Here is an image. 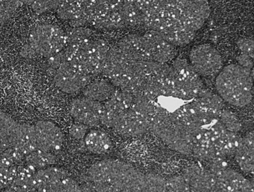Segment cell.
<instances>
[{
  "label": "cell",
  "mask_w": 254,
  "mask_h": 192,
  "mask_svg": "<svg viewBox=\"0 0 254 192\" xmlns=\"http://www.w3.org/2000/svg\"><path fill=\"white\" fill-rule=\"evenodd\" d=\"M82 192H167L166 180L154 174H146L126 163L116 160L98 161L85 176Z\"/></svg>",
  "instance_id": "1"
},
{
  "label": "cell",
  "mask_w": 254,
  "mask_h": 192,
  "mask_svg": "<svg viewBox=\"0 0 254 192\" xmlns=\"http://www.w3.org/2000/svg\"><path fill=\"white\" fill-rule=\"evenodd\" d=\"M253 82L254 70L231 64L217 74L215 88L223 101L237 108H243L253 101Z\"/></svg>",
  "instance_id": "2"
},
{
  "label": "cell",
  "mask_w": 254,
  "mask_h": 192,
  "mask_svg": "<svg viewBox=\"0 0 254 192\" xmlns=\"http://www.w3.org/2000/svg\"><path fill=\"white\" fill-rule=\"evenodd\" d=\"M66 46V34L59 26L41 24L32 30L20 56L25 59L50 57L63 51Z\"/></svg>",
  "instance_id": "3"
},
{
  "label": "cell",
  "mask_w": 254,
  "mask_h": 192,
  "mask_svg": "<svg viewBox=\"0 0 254 192\" xmlns=\"http://www.w3.org/2000/svg\"><path fill=\"white\" fill-rule=\"evenodd\" d=\"M150 130L173 150L184 155L191 154L193 141L190 132L175 120L172 113L159 105L156 115L151 120Z\"/></svg>",
  "instance_id": "4"
},
{
  "label": "cell",
  "mask_w": 254,
  "mask_h": 192,
  "mask_svg": "<svg viewBox=\"0 0 254 192\" xmlns=\"http://www.w3.org/2000/svg\"><path fill=\"white\" fill-rule=\"evenodd\" d=\"M110 50L106 40L90 39L79 45L66 46L63 52L66 62L76 64L91 76L102 74Z\"/></svg>",
  "instance_id": "5"
},
{
  "label": "cell",
  "mask_w": 254,
  "mask_h": 192,
  "mask_svg": "<svg viewBox=\"0 0 254 192\" xmlns=\"http://www.w3.org/2000/svg\"><path fill=\"white\" fill-rule=\"evenodd\" d=\"M34 183L36 192H82L81 186L66 170L53 166L38 170L34 177Z\"/></svg>",
  "instance_id": "6"
},
{
  "label": "cell",
  "mask_w": 254,
  "mask_h": 192,
  "mask_svg": "<svg viewBox=\"0 0 254 192\" xmlns=\"http://www.w3.org/2000/svg\"><path fill=\"white\" fill-rule=\"evenodd\" d=\"M171 66L176 74L178 81L177 92L179 98L184 101L194 100L205 88L201 76L195 71L190 62L185 59H177Z\"/></svg>",
  "instance_id": "7"
},
{
  "label": "cell",
  "mask_w": 254,
  "mask_h": 192,
  "mask_svg": "<svg viewBox=\"0 0 254 192\" xmlns=\"http://www.w3.org/2000/svg\"><path fill=\"white\" fill-rule=\"evenodd\" d=\"M189 60L199 75L205 78L215 77L223 68L220 54L210 44H203L193 47Z\"/></svg>",
  "instance_id": "8"
},
{
  "label": "cell",
  "mask_w": 254,
  "mask_h": 192,
  "mask_svg": "<svg viewBox=\"0 0 254 192\" xmlns=\"http://www.w3.org/2000/svg\"><path fill=\"white\" fill-rule=\"evenodd\" d=\"M91 76L72 63L64 62L56 70L54 81L62 92L74 94L90 84Z\"/></svg>",
  "instance_id": "9"
},
{
  "label": "cell",
  "mask_w": 254,
  "mask_h": 192,
  "mask_svg": "<svg viewBox=\"0 0 254 192\" xmlns=\"http://www.w3.org/2000/svg\"><path fill=\"white\" fill-rule=\"evenodd\" d=\"M209 170L216 180L214 192H254L253 182L231 169L229 165Z\"/></svg>",
  "instance_id": "10"
},
{
  "label": "cell",
  "mask_w": 254,
  "mask_h": 192,
  "mask_svg": "<svg viewBox=\"0 0 254 192\" xmlns=\"http://www.w3.org/2000/svg\"><path fill=\"white\" fill-rule=\"evenodd\" d=\"M103 110V103L83 97L72 101L70 113L76 122L92 127L100 124Z\"/></svg>",
  "instance_id": "11"
},
{
  "label": "cell",
  "mask_w": 254,
  "mask_h": 192,
  "mask_svg": "<svg viewBox=\"0 0 254 192\" xmlns=\"http://www.w3.org/2000/svg\"><path fill=\"white\" fill-rule=\"evenodd\" d=\"M38 149L54 153L61 150L64 135L60 127L49 121H40L34 124Z\"/></svg>",
  "instance_id": "12"
},
{
  "label": "cell",
  "mask_w": 254,
  "mask_h": 192,
  "mask_svg": "<svg viewBox=\"0 0 254 192\" xmlns=\"http://www.w3.org/2000/svg\"><path fill=\"white\" fill-rule=\"evenodd\" d=\"M150 121L144 115L130 109L121 115L115 129L125 136H137L150 130Z\"/></svg>",
  "instance_id": "13"
},
{
  "label": "cell",
  "mask_w": 254,
  "mask_h": 192,
  "mask_svg": "<svg viewBox=\"0 0 254 192\" xmlns=\"http://www.w3.org/2000/svg\"><path fill=\"white\" fill-rule=\"evenodd\" d=\"M182 175L188 184L190 192H214L216 180L209 169L192 165L187 167Z\"/></svg>",
  "instance_id": "14"
},
{
  "label": "cell",
  "mask_w": 254,
  "mask_h": 192,
  "mask_svg": "<svg viewBox=\"0 0 254 192\" xmlns=\"http://www.w3.org/2000/svg\"><path fill=\"white\" fill-rule=\"evenodd\" d=\"M143 36L147 42L153 62L167 64L175 58L177 53L175 46L169 43L161 33L148 30Z\"/></svg>",
  "instance_id": "15"
},
{
  "label": "cell",
  "mask_w": 254,
  "mask_h": 192,
  "mask_svg": "<svg viewBox=\"0 0 254 192\" xmlns=\"http://www.w3.org/2000/svg\"><path fill=\"white\" fill-rule=\"evenodd\" d=\"M117 46L129 61H152L147 42L143 36L128 34L122 38Z\"/></svg>",
  "instance_id": "16"
},
{
  "label": "cell",
  "mask_w": 254,
  "mask_h": 192,
  "mask_svg": "<svg viewBox=\"0 0 254 192\" xmlns=\"http://www.w3.org/2000/svg\"><path fill=\"white\" fill-rule=\"evenodd\" d=\"M254 139L253 132L242 137L236 150L235 158L240 169L245 173H252L254 167Z\"/></svg>",
  "instance_id": "17"
},
{
  "label": "cell",
  "mask_w": 254,
  "mask_h": 192,
  "mask_svg": "<svg viewBox=\"0 0 254 192\" xmlns=\"http://www.w3.org/2000/svg\"><path fill=\"white\" fill-rule=\"evenodd\" d=\"M13 147L21 151L25 156L38 149L34 125L19 123Z\"/></svg>",
  "instance_id": "18"
},
{
  "label": "cell",
  "mask_w": 254,
  "mask_h": 192,
  "mask_svg": "<svg viewBox=\"0 0 254 192\" xmlns=\"http://www.w3.org/2000/svg\"><path fill=\"white\" fill-rule=\"evenodd\" d=\"M37 170L25 162L19 165L17 177L13 183L4 192H36L34 177Z\"/></svg>",
  "instance_id": "19"
},
{
  "label": "cell",
  "mask_w": 254,
  "mask_h": 192,
  "mask_svg": "<svg viewBox=\"0 0 254 192\" xmlns=\"http://www.w3.org/2000/svg\"><path fill=\"white\" fill-rule=\"evenodd\" d=\"M130 62L118 46L110 48L103 66L102 74L110 80L127 68Z\"/></svg>",
  "instance_id": "20"
},
{
  "label": "cell",
  "mask_w": 254,
  "mask_h": 192,
  "mask_svg": "<svg viewBox=\"0 0 254 192\" xmlns=\"http://www.w3.org/2000/svg\"><path fill=\"white\" fill-rule=\"evenodd\" d=\"M19 123L5 112L0 113L1 151L13 147Z\"/></svg>",
  "instance_id": "21"
},
{
  "label": "cell",
  "mask_w": 254,
  "mask_h": 192,
  "mask_svg": "<svg viewBox=\"0 0 254 192\" xmlns=\"http://www.w3.org/2000/svg\"><path fill=\"white\" fill-rule=\"evenodd\" d=\"M84 141L86 149L94 154H105L112 148V141L110 137L103 131H89L84 137Z\"/></svg>",
  "instance_id": "22"
},
{
  "label": "cell",
  "mask_w": 254,
  "mask_h": 192,
  "mask_svg": "<svg viewBox=\"0 0 254 192\" xmlns=\"http://www.w3.org/2000/svg\"><path fill=\"white\" fill-rule=\"evenodd\" d=\"M110 82L102 80L90 83L83 89L84 97L100 103L106 102L116 90Z\"/></svg>",
  "instance_id": "23"
},
{
  "label": "cell",
  "mask_w": 254,
  "mask_h": 192,
  "mask_svg": "<svg viewBox=\"0 0 254 192\" xmlns=\"http://www.w3.org/2000/svg\"><path fill=\"white\" fill-rule=\"evenodd\" d=\"M86 5V0H63L56 9V13L60 19L72 23L81 17Z\"/></svg>",
  "instance_id": "24"
},
{
  "label": "cell",
  "mask_w": 254,
  "mask_h": 192,
  "mask_svg": "<svg viewBox=\"0 0 254 192\" xmlns=\"http://www.w3.org/2000/svg\"><path fill=\"white\" fill-rule=\"evenodd\" d=\"M161 34L169 43L176 47L185 46L190 44L195 37V32L185 29L178 23L177 25L169 26L161 32Z\"/></svg>",
  "instance_id": "25"
},
{
  "label": "cell",
  "mask_w": 254,
  "mask_h": 192,
  "mask_svg": "<svg viewBox=\"0 0 254 192\" xmlns=\"http://www.w3.org/2000/svg\"><path fill=\"white\" fill-rule=\"evenodd\" d=\"M134 96L128 90L117 88L114 94L106 102L103 103L105 108L124 113L132 107Z\"/></svg>",
  "instance_id": "26"
},
{
  "label": "cell",
  "mask_w": 254,
  "mask_h": 192,
  "mask_svg": "<svg viewBox=\"0 0 254 192\" xmlns=\"http://www.w3.org/2000/svg\"><path fill=\"white\" fill-rule=\"evenodd\" d=\"M194 100L203 110L214 115L217 117H218L220 111L222 110L225 106L223 99L218 95L207 90L206 88H203L201 91L200 94L194 99Z\"/></svg>",
  "instance_id": "27"
},
{
  "label": "cell",
  "mask_w": 254,
  "mask_h": 192,
  "mask_svg": "<svg viewBox=\"0 0 254 192\" xmlns=\"http://www.w3.org/2000/svg\"><path fill=\"white\" fill-rule=\"evenodd\" d=\"M56 160H57V158L54 153L39 149L26 155L25 158V162L27 164L32 166L37 171L51 167L55 164Z\"/></svg>",
  "instance_id": "28"
},
{
  "label": "cell",
  "mask_w": 254,
  "mask_h": 192,
  "mask_svg": "<svg viewBox=\"0 0 254 192\" xmlns=\"http://www.w3.org/2000/svg\"><path fill=\"white\" fill-rule=\"evenodd\" d=\"M122 11L125 26L136 27V26L143 25L144 16L137 7L134 0L124 1Z\"/></svg>",
  "instance_id": "29"
},
{
  "label": "cell",
  "mask_w": 254,
  "mask_h": 192,
  "mask_svg": "<svg viewBox=\"0 0 254 192\" xmlns=\"http://www.w3.org/2000/svg\"><path fill=\"white\" fill-rule=\"evenodd\" d=\"M210 11V7L207 1H184L183 14L185 15L205 21Z\"/></svg>",
  "instance_id": "30"
},
{
  "label": "cell",
  "mask_w": 254,
  "mask_h": 192,
  "mask_svg": "<svg viewBox=\"0 0 254 192\" xmlns=\"http://www.w3.org/2000/svg\"><path fill=\"white\" fill-rule=\"evenodd\" d=\"M66 46H76L91 39L92 30L87 27H71L65 32Z\"/></svg>",
  "instance_id": "31"
},
{
  "label": "cell",
  "mask_w": 254,
  "mask_h": 192,
  "mask_svg": "<svg viewBox=\"0 0 254 192\" xmlns=\"http://www.w3.org/2000/svg\"><path fill=\"white\" fill-rule=\"evenodd\" d=\"M123 6V5H122ZM122 7L120 9H113L109 11L107 15L97 25L98 28H118L125 26L124 17H123Z\"/></svg>",
  "instance_id": "32"
},
{
  "label": "cell",
  "mask_w": 254,
  "mask_h": 192,
  "mask_svg": "<svg viewBox=\"0 0 254 192\" xmlns=\"http://www.w3.org/2000/svg\"><path fill=\"white\" fill-rule=\"evenodd\" d=\"M25 155L17 149L11 147L1 151L0 167H11L13 165H19L23 161H25Z\"/></svg>",
  "instance_id": "33"
},
{
  "label": "cell",
  "mask_w": 254,
  "mask_h": 192,
  "mask_svg": "<svg viewBox=\"0 0 254 192\" xmlns=\"http://www.w3.org/2000/svg\"><path fill=\"white\" fill-rule=\"evenodd\" d=\"M217 118L223 127L230 132L238 133L241 131L242 128L241 121L238 118L237 115L234 114L231 111L224 108L219 112Z\"/></svg>",
  "instance_id": "34"
},
{
  "label": "cell",
  "mask_w": 254,
  "mask_h": 192,
  "mask_svg": "<svg viewBox=\"0 0 254 192\" xmlns=\"http://www.w3.org/2000/svg\"><path fill=\"white\" fill-rule=\"evenodd\" d=\"M143 26L158 32H162L167 27V23L161 15V12H154L145 15Z\"/></svg>",
  "instance_id": "35"
},
{
  "label": "cell",
  "mask_w": 254,
  "mask_h": 192,
  "mask_svg": "<svg viewBox=\"0 0 254 192\" xmlns=\"http://www.w3.org/2000/svg\"><path fill=\"white\" fill-rule=\"evenodd\" d=\"M23 1H4L1 0L0 1V21L1 26L3 27L13 15L14 12L23 5Z\"/></svg>",
  "instance_id": "36"
},
{
  "label": "cell",
  "mask_w": 254,
  "mask_h": 192,
  "mask_svg": "<svg viewBox=\"0 0 254 192\" xmlns=\"http://www.w3.org/2000/svg\"><path fill=\"white\" fill-rule=\"evenodd\" d=\"M24 3H27L31 6L32 11L34 13L40 15V14L46 13L48 11L52 9H57L61 3V0H57V1H53V0H49V1H42V0H38V1H23Z\"/></svg>",
  "instance_id": "37"
},
{
  "label": "cell",
  "mask_w": 254,
  "mask_h": 192,
  "mask_svg": "<svg viewBox=\"0 0 254 192\" xmlns=\"http://www.w3.org/2000/svg\"><path fill=\"white\" fill-rule=\"evenodd\" d=\"M19 165L0 167V189L4 192L13 183L17 177Z\"/></svg>",
  "instance_id": "38"
},
{
  "label": "cell",
  "mask_w": 254,
  "mask_h": 192,
  "mask_svg": "<svg viewBox=\"0 0 254 192\" xmlns=\"http://www.w3.org/2000/svg\"><path fill=\"white\" fill-rule=\"evenodd\" d=\"M166 187L167 192H190L183 175L174 176L166 180Z\"/></svg>",
  "instance_id": "39"
},
{
  "label": "cell",
  "mask_w": 254,
  "mask_h": 192,
  "mask_svg": "<svg viewBox=\"0 0 254 192\" xmlns=\"http://www.w3.org/2000/svg\"><path fill=\"white\" fill-rule=\"evenodd\" d=\"M88 128L86 125L77 122L70 126L69 134L74 139H84L88 132Z\"/></svg>",
  "instance_id": "40"
},
{
  "label": "cell",
  "mask_w": 254,
  "mask_h": 192,
  "mask_svg": "<svg viewBox=\"0 0 254 192\" xmlns=\"http://www.w3.org/2000/svg\"><path fill=\"white\" fill-rule=\"evenodd\" d=\"M237 46L241 53L254 58L253 38H244L238 40Z\"/></svg>",
  "instance_id": "41"
},
{
  "label": "cell",
  "mask_w": 254,
  "mask_h": 192,
  "mask_svg": "<svg viewBox=\"0 0 254 192\" xmlns=\"http://www.w3.org/2000/svg\"><path fill=\"white\" fill-rule=\"evenodd\" d=\"M237 61L238 64L247 68V69L253 70L254 68V58L241 54L237 57Z\"/></svg>",
  "instance_id": "42"
}]
</instances>
